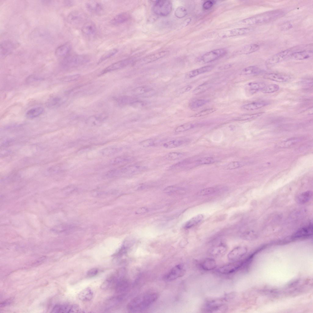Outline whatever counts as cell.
Wrapping results in <instances>:
<instances>
[{"instance_id": "f5cc1de1", "label": "cell", "mask_w": 313, "mask_h": 313, "mask_svg": "<svg viewBox=\"0 0 313 313\" xmlns=\"http://www.w3.org/2000/svg\"><path fill=\"white\" fill-rule=\"evenodd\" d=\"M184 154L179 152L170 153L168 155V158L170 160H174L179 159L183 156Z\"/></svg>"}, {"instance_id": "52a82bcc", "label": "cell", "mask_w": 313, "mask_h": 313, "mask_svg": "<svg viewBox=\"0 0 313 313\" xmlns=\"http://www.w3.org/2000/svg\"><path fill=\"white\" fill-rule=\"evenodd\" d=\"M186 271L183 266L179 264L173 267L164 276V279L167 281H172L183 276Z\"/></svg>"}, {"instance_id": "bcb514c9", "label": "cell", "mask_w": 313, "mask_h": 313, "mask_svg": "<svg viewBox=\"0 0 313 313\" xmlns=\"http://www.w3.org/2000/svg\"><path fill=\"white\" fill-rule=\"evenodd\" d=\"M195 124L191 123H188L182 124L177 127L175 129L176 132L185 131L193 128Z\"/></svg>"}, {"instance_id": "11a10c76", "label": "cell", "mask_w": 313, "mask_h": 313, "mask_svg": "<svg viewBox=\"0 0 313 313\" xmlns=\"http://www.w3.org/2000/svg\"><path fill=\"white\" fill-rule=\"evenodd\" d=\"M217 189L215 187L206 188L201 190L198 193L200 195L204 196L210 194L215 193Z\"/></svg>"}, {"instance_id": "6da1fadb", "label": "cell", "mask_w": 313, "mask_h": 313, "mask_svg": "<svg viewBox=\"0 0 313 313\" xmlns=\"http://www.w3.org/2000/svg\"><path fill=\"white\" fill-rule=\"evenodd\" d=\"M158 297V294L153 292L141 294L134 297L129 302L127 305V309L131 312L142 311L153 304Z\"/></svg>"}, {"instance_id": "836d02e7", "label": "cell", "mask_w": 313, "mask_h": 313, "mask_svg": "<svg viewBox=\"0 0 313 313\" xmlns=\"http://www.w3.org/2000/svg\"><path fill=\"white\" fill-rule=\"evenodd\" d=\"M202 268L206 271H210L215 269L217 266L215 261L212 258L205 260L201 264Z\"/></svg>"}, {"instance_id": "e0dca14e", "label": "cell", "mask_w": 313, "mask_h": 313, "mask_svg": "<svg viewBox=\"0 0 313 313\" xmlns=\"http://www.w3.org/2000/svg\"><path fill=\"white\" fill-rule=\"evenodd\" d=\"M83 13L78 11H72L68 15L67 20L72 24H78L85 19V17Z\"/></svg>"}, {"instance_id": "603a6c76", "label": "cell", "mask_w": 313, "mask_h": 313, "mask_svg": "<svg viewBox=\"0 0 313 313\" xmlns=\"http://www.w3.org/2000/svg\"><path fill=\"white\" fill-rule=\"evenodd\" d=\"M312 55V52L310 50H304L294 52L290 54L289 57L295 60H303L311 57Z\"/></svg>"}, {"instance_id": "680465c9", "label": "cell", "mask_w": 313, "mask_h": 313, "mask_svg": "<svg viewBox=\"0 0 313 313\" xmlns=\"http://www.w3.org/2000/svg\"><path fill=\"white\" fill-rule=\"evenodd\" d=\"M214 4L213 1L208 0L205 2L203 5V7L205 10H208L211 8Z\"/></svg>"}, {"instance_id": "c3c4849f", "label": "cell", "mask_w": 313, "mask_h": 313, "mask_svg": "<svg viewBox=\"0 0 313 313\" xmlns=\"http://www.w3.org/2000/svg\"><path fill=\"white\" fill-rule=\"evenodd\" d=\"M216 110L214 108L207 109L203 110L192 115L191 117H200L204 116L212 113Z\"/></svg>"}, {"instance_id": "ba28073f", "label": "cell", "mask_w": 313, "mask_h": 313, "mask_svg": "<svg viewBox=\"0 0 313 313\" xmlns=\"http://www.w3.org/2000/svg\"><path fill=\"white\" fill-rule=\"evenodd\" d=\"M124 271L123 269H121L109 277L101 284V288L104 290H105L112 286H114L116 283L119 279L124 277Z\"/></svg>"}, {"instance_id": "60d3db41", "label": "cell", "mask_w": 313, "mask_h": 313, "mask_svg": "<svg viewBox=\"0 0 313 313\" xmlns=\"http://www.w3.org/2000/svg\"><path fill=\"white\" fill-rule=\"evenodd\" d=\"M280 89L279 86L275 84L266 85L261 92L264 94H271L278 91Z\"/></svg>"}, {"instance_id": "8992f818", "label": "cell", "mask_w": 313, "mask_h": 313, "mask_svg": "<svg viewBox=\"0 0 313 313\" xmlns=\"http://www.w3.org/2000/svg\"><path fill=\"white\" fill-rule=\"evenodd\" d=\"M244 265V260H237L226 264L217 270V272L223 274H232L238 271Z\"/></svg>"}, {"instance_id": "9c48e42d", "label": "cell", "mask_w": 313, "mask_h": 313, "mask_svg": "<svg viewBox=\"0 0 313 313\" xmlns=\"http://www.w3.org/2000/svg\"><path fill=\"white\" fill-rule=\"evenodd\" d=\"M87 10L92 13L100 15L104 11L105 6L101 2L96 1H89L86 3Z\"/></svg>"}, {"instance_id": "7402d4cb", "label": "cell", "mask_w": 313, "mask_h": 313, "mask_svg": "<svg viewBox=\"0 0 313 313\" xmlns=\"http://www.w3.org/2000/svg\"><path fill=\"white\" fill-rule=\"evenodd\" d=\"M168 54L167 51H163L149 55L142 60V63L147 64L157 61L167 56Z\"/></svg>"}, {"instance_id": "f546056e", "label": "cell", "mask_w": 313, "mask_h": 313, "mask_svg": "<svg viewBox=\"0 0 313 313\" xmlns=\"http://www.w3.org/2000/svg\"><path fill=\"white\" fill-rule=\"evenodd\" d=\"M260 48V46L256 44H252L245 46L239 50L238 53L241 54H247L253 53L257 51Z\"/></svg>"}, {"instance_id": "1f68e13d", "label": "cell", "mask_w": 313, "mask_h": 313, "mask_svg": "<svg viewBox=\"0 0 313 313\" xmlns=\"http://www.w3.org/2000/svg\"><path fill=\"white\" fill-rule=\"evenodd\" d=\"M312 192L307 191L298 195L296 197V202L299 204H304L309 201L312 198Z\"/></svg>"}, {"instance_id": "cb8c5ba5", "label": "cell", "mask_w": 313, "mask_h": 313, "mask_svg": "<svg viewBox=\"0 0 313 313\" xmlns=\"http://www.w3.org/2000/svg\"><path fill=\"white\" fill-rule=\"evenodd\" d=\"M71 47V45L68 43L60 46L55 50L56 56L58 57H66L70 52Z\"/></svg>"}, {"instance_id": "03108f58", "label": "cell", "mask_w": 313, "mask_h": 313, "mask_svg": "<svg viewBox=\"0 0 313 313\" xmlns=\"http://www.w3.org/2000/svg\"><path fill=\"white\" fill-rule=\"evenodd\" d=\"M231 66L232 65L231 64H229L221 67V68L222 69H226L231 67Z\"/></svg>"}, {"instance_id": "f35d334b", "label": "cell", "mask_w": 313, "mask_h": 313, "mask_svg": "<svg viewBox=\"0 0 313 313\" xmlns=\"http://www.w3.org/2000/svg\"><path fill=\"white\" fill-rule=\"evenodd\" d=\"M264 113V112H261L252 114H245L238 116L234 118L236 121H245L254 119L258 117Z\"/></svg>"}, {"instance_id": "e575fe53", "label": "cell", "mask_w": 313, "mask_h": 313, "mask_svg": "<svg viewBox=\"0 0 313 313\" xmlns=\"http://www.w3.org/2000/svg\"><path fill=\"white\" fill-rule=\"evenodd\" d=\"M186 142L185 139H176L167 142L163 144V146L167 149L175 148L181 146Z\"/></svg>"}, {"instance_id": "ab89813d", "label": "cell", "mask_w": 313, "mask_h": 313, "mask_svg": "<svg viewBox=\"0 0 313 313\" xmlns=\"http://www.w3.org/2000/svg\"><path fill=\"white\" fill-rule=\"evenodd\" d=\"M71 305L59 304L55 306L52 309L53 313H70Z\"/></svg>"}, {"instance_id": "d6986e66", "label": "cell", "mask_w": 313, "mask_h": 313, "mask_svg": "<svg viewBox=\"0 0 313 313\" xmlns=\"http://www.w3.org/2000/svg\"><path fill=\"white\" fill-rule=\"evenodd\" d=\"M212 65H207L191 70L186 73L185 77L189 79L199 75L210 72L214 68Z\"/></svg>"}, {"instance_id": "277c9868", "label": "cell", "mask_w": 313, "mask_h": 313, "mask_svg": "<svg viewBox=\"0 0 313 313\" xmlns=\"http://www.w3.org/2000/svg\"><path fill=\"white\" fill-rule=\"evenodd\" d=\"M154 12L156 15L166 16L171 12L172 4L170 1L167 0L156 1L153 7Z\"/></svg>"}, {"instance_id": "5b68a950", "label": "cell", "mask_w": 313, "mask_h": 313, "mask_svg": "<svg viewBox=\"0 0 313 313\" xmlns=\"http://www.w3.org/2000/svg\"><path fill=\"white\" fill-rule=\"evenodd\" d=\"M227 53L226 50L224 48L214 50L204 54L202 56L201 60L204 63H209L223 57Z\"/></svg>"}, {"instance_id": "74e56055", "label": "cell", "mask_w": 313, "mask_h": 313, "mask_svg": "<svg viewBox=\"0 0 313 313\" xmlns=\"http://www.w3.org/2000/svg\"><path fill=\"white\" fill-rule=\"evenodd\" d=\"M261 72V69L258 67L251 66L244 68L241 71V74L244 75H257Z\"/></svg>"}, {"instance_id": "91938a15", "label": "cell", "mask_w": 313, "mask_h": 313, "mask_svg": "<svg viewBox=\"0 0 313 313\" xmlns=\"http://www.w3.org/2000/svg\"><path fill=\"white\" fill-rule=\"evenodd\" d=\"M98 269L97 268H93L88 271L87 275L88 277H92L95 276L98 274Z\"/></svg>"}, {"instance_id": "7bdbcfd3", "label": "cell", "mask_w": 313, "mask_h": 313, "mask_svg": "<svg viewBox=\"0 0 313 313\" xmlns=\"http://www.w3.org/2000/svg\"><path fill=\"white\" fill-rule=\"evenodd\" d=\"M151 87L148 86L138 87L132 90V93L134 95H141L149 92L152 90Z\"/></svg>"}, {"instance_id": "44dd1931", "label": "cell", "mask_w": 313, "mask_h": 313, "mask_svg": "<svg viewBox=\"0 0 313 313\" xmlns=\"http://www.w3.org/2000/svg\"><path fill=\"white\" fill-rule=\"evenodd\" d=\"M96 31V25L94 22L91 21L85 23L82 28L83 33L88 37L93 36L95 34Z\"/></svg>"}, {"instance_id": "d590c367", "label": "cell", "mask_w": 313, "mask_h": 313, "mask_svg": "<svg viewBox=\"0 0 313 313\" xmlns=\"http://www.w3.org/2000/svg\"><path fill=\"white\" fill-rule=\"evenodd\" d=\"M44 111V109L41 107L34 108L30 109L27 112L26 116L28 118H34L40 116L42 114Z\"/></svg>"}, {"instance_id": "ac0fdd59", "label": "cell", "mask_w": 313, "mask_h": 313, "mask_svg": "<svg viewBox=\"0 0 313 313\" xmlns=\"http://www.w3.org/2000/svg\"><path fill=\"white\" fill-rule=\"evenodd\" d=\"M14 44L10 41H5L0 45V57L3 58L10 54L15 48Z\"/></svg>"}, {"instance_id": "6125c7cd", "label": "cell", "mask_w": 313, "mask_h": 313, "mask_svg": "<svg viewBox=\"0 0 313 313\" xmlns=\"http://www.w3.org/2000/svg\"><path fill=\"white\" fill-rule=\"evenodd\" d=\"M80 311V308L79 306L77 304H74L71 305L70 313H77Z\"/></svg>"}, {"instance_id": "83f0119b", "label": "cell", "mask_w": 313, "mask_h": 313, "mask_svg": "<svg viewBox=\"0 0 313 313\" xmlns=\"http://www.w3.org/2000/svg\"><path fill=\"white\" fill-rule=\"evenodd\" d=\"M130 18V15L127 13H122L116 15L111 20L110 23L114 25L123 23L127 21Z\"/></svg>"}, {"instance_id": "94428289", "label": "cell", "mask_w": 313, "mask_h": 313, "mask_svg": "<svg viewBox=\"0 0 313 313\" xmlns=\"http://www.w3.org/2000/svg\"><path fill=\"white\" fill-rule=\"evenodd\" d=\"M140 144L143 146L149 147L153 146L154 145V143L153 140L148 139L142 142Z\"/></svg>"}, {"instance_id": "d4e9b609", "label": "cell", "mask_w": 313, "mask_h": 313, "mask_svg": "<svg viewBox=\"0 0 313 313\" xmlns=\"http://www.w3.org/2000/svg\"><path fill=\"white\" fill-rule=\"evenodd\" d=\"M269 103L264 101L253 102L243 105L241 108L246 110H254L267 105Z\"/></svg>"}, {"instance_id": "816d5d0a", "label": "cell", "mask_w": 313, "mask_h": 313, "mask_svg": "<svg viewBox=\"0 0 313 313\" xmlns=\"http://www.w3.org/2000/svg\"><path fill=\"white\" fill-rule=\"evenodd\" d=\"M107 116L104 114H99L92 116L89 119L88 121L93 123H98L103 121L107 118Z\"/></svg>"}, {"instance_id": "db71d44e", "label": "cell", "mask_w": 313, "mask_h": 313, "mask_svg": "<svg viewBox=\"0 0 313 313\" xmlns=\"http://www.w3.org/2000/svg\"><path fill=\"white\" fill-rule=\"evenodd\" d=\"M61 101V99L59 98H53L49 100L47 103V105L50 108L56 107L60 104Z\"/></svg>"}, {"instance_id": "4fadbf2b", "label": "cell", "mask_w": 313, "mask_h": 313, "mask_svg": "<svg viewBox=\"0 0 313 313\" xmlns=\"http://www.w3.org/2000/svg\"><path fill=\"white\" fill-rule=\"evenodd\" d=\"M263 77L273 81L284 83L287 82L291 79V77L288 75L275 73H269L265 74Z\"/></svg>"}, {"instance_id": "e7e4bbea", "label": "cell", "mask_w": 313, "mask_h": 313, "mask_svg": "<svg viewBox=\"0 0 313 313\" xmlns=\"http://www.w3.org/2000/svg\"><path fill=\"white\" fill-rule=\"evenodd\" d=\"M11 301V300H8L7 301H5L3 302L1 304V307H3V306H5L7 305L8 304H9L10 303Z\"/></svg>"}, {"instance_id": "30bf717a", "label": "cell", "mask_w": 313, "mask_h": 313, "mask_svg": "<svg viewBox=\"0 0 313 313\" xmlns=\"http://www.w3.org/2000/svg\"><path fill=\"white\" fill-rule=\"evenodd\" d=\"M253 29L249 28H236L223 32L219 35L222 38L241 35L247 34L251 32Z\"/></svg>"}, {"instance_id": "8fae6325", "label": "cell", "mask_w": 313, "mask_h": 313, "mask_svg": "<svg viewBox=\"0 0 313 313\" xmlns=\"http://www.w3.org/2000/svg\"><path fill=\"white\" fill-rule=\"evenodd\" d=\"M132 61L131 59L128 58L116 62L105 68L100 72L99 75L122 69L131 64Z\"/></svg>"}, {"instance_id": "8d00e7d4", "label": "cell", "mask_w": 313, "mask_h": 313, "mask_svg": "<svg viewBox=\"0 0 313 313\" xmlns=\"http://www.w3.org/2000/svg\"><path fill=\"white\" fill-rule=\"evenodd\" d=\"M203 218L204 216L203 215L198 214L187 221L185 224L184 227L186 229L190 228L199 223Z\"/></svg>"}, {"instance_id": "4dcf8cb0", "label": "cell", "mask_w": 313, "mask_h": 313, "mask_svg": "<svg viewBox=\"0 0 313 313\" xmlns=\"http://www.w3.org/2000/svg\"><path fill=\"white\" fill-rule=\"evenodd\" d=\"M227 307L224 304H219L206 306L205 311L212 313L223 312L226 311Z\"/></svg>"}, {"instance_id": "6f0895ef", "label": "cell", "mask_w": 313, "mask_h": 313, "mask_svg": "<svg viewBox=\"0 0 313 313\" xmlns=\"http://www.w3.org/2000/svg\"><path fill=\"white\" fill-rule=\"evenodd\" d=\"M145 105V103L144 102L139 100L137 99L132 103L131 106L134 108H138L143 106Z\"/></svg>"}, {"instance_id": "3957f363", "label": "cell", "mask_w": 313, "mask_h": 313, "mask_svg": "<svg viewBox=\"0 0 313 313\" xmlns=\"http://www.w3.org/2000/svg\"><path fill=\"white\" fill-rule=\"evenodd\" d=\"M89 57L87 55H73L66 56L62 61L63 65L67 68H73L88 62Z\"/></svg>"}, {"instance_id": "f6af8a7d", "label": "cell", "mask_w": 313, "mask_h": 313, "mask_svg": "<svg viewBox=\"0 0 313 313\" xmlns=\"http://www.w3.org/2000/svg\"><path fill=\"white\" fill-rule=\"evenodd\" d=\"M118 51V50L116 49H113L107 51L100 58L98 63L99 64L112 57L117 53Z\"/></svg>"}, {"instance_id": "484cf974", "label": "cell", "mask_w": 313, "mask_h": 313, "mask_svg": "<svg viewBox=\"0 0 313 313\" xmlns=\"http://www.w3.org/2000/svg\"><path fill=\"white\" fill-rule=\"evenodd\" d=\"M227 250L226 246L224 245H219L211 248L209 250V253L213 256L220 257L225 254Z\"/></svg>"}, {"instance_id": "7c38bea8", "label": "cell", "mask_w": 313, "mask_h": 313, "mask_svg": "<svg viewBox=\"0 0 313 313\" xmlns=\"http://www.w3.org/2000/svg\"><path fill=\"white\" fill-rule=\"evenodd\" d=\"M290 50L288 49L276 53L267 59L265 62L267 66H271L282 61L289 54Z\"/></svg>"}, {"instance_id": "d6a6232c", "label": "cell", "mask_w": 313, "mask_h": 313, "mask_svg": "<svg viewBox=\"0 0 313 313\" xmlns=\"http://www.w3.org/2000/svg\"><path fill=\"white\" fill-rule=\"evenodd\" d=\"M137 99L130 96H123L116 98V100L119 105L123 106L127 105L131 106Z\"/></svg>"}, {"instance_id": "b9f144b4", "label": "cell", "mask_w": 313, "mask_h": 313, "mask_svg": "<svg viewBox=\"0 0 313 313\" xmlns=\"http://www.w3.org/2000/svg\"><path fill=\"white\" fill-rule=\"evenodd\" d=\"M209 102V100L200 99L193 101L189 104V107L191 109H194L201 107Z\"/></svg>"}, {"instance_id": "ee69618b", "label": "cell", "mask_w": 313, "mask_h": 313, "mask_svg": "<svg viewBox=\"0 0 313 313\" xmlns=\"http://www.w3.org/2000/svg\"><path fill=\"white\" fill-rule=\"evenodd\" d=\"M211 87V84L204 83L196 87L193 91V93L195 95L201 94L209 89Z\"/></svg>"}, {"instance_id": "7a4b0ae2", "label": "cell", "mask_w": 313, "mask_h": 313, "mask_svg": "<svg viewBox=\"0 0 313 313\" xmlns=\"http://www.w3.org/2000/svg\"><path fill=\"white\" fill-rule=\"evenodd\" d=\"M284 12L281 10H275L265 12L242 20L241 23L246 25H251L270 22L282 17Z\"/></svg>"}, {"instance_id": "4316f807", "label": "cell", "mask_w": 313, "mask_h": 313, "mask_svg": "<svg viewBox=\"0 0 313 313\" xmlns=\"http://www.w3.org/2000/svg\"><path fill=\"white\" fill-rule=\"evenodd\" d=\"M129 286L128 281L124 277L119 279L114 286L116 292L117 293H123L127 289Z\"/></svg>"}, {"instance_id": "7dc6e473", "label": "cell", "mask_w": 313, "mask_h": 313, "mask_svg": "<svg viewBox=\"0 0 313 313\" xmlns=\"http://www.w3.org/2000/svg\"><path fill=\"white\" fill-rule=\"evenodd\" d=\"M215 161V159L213 157H206L198 159L195 163L197 165L208 164H213Z\"/></svg>"}, {"instance_id": "ffe728a7", "label": "cell", "mask_w": 313, "mask_h": 313, "mask_svg": "<svg viewBox=\"0 0 313 313\" xmlns=\"http://www.w3.org/2000/svg\"><path fill=\"white\" fill-rule=\"evenodd\" d=\"M146 169L145 167L138 165H132L126 167L121 170V172L126 175H135L144 171Z\"/></svg>"}, {"instance_id": "f1b7e54d", "label": "cell", "mask_w": 313, "mask_h": 313, "mask_svg": "<svg viewBox=\"0 0 313 313\" xmlns=\"http://www.w3.org/2000/svg\"><path fill=\"white\" fill-rule=\"evenodd\" d=\"M93 293L89 288H87L81 291L78 295L79 299L81 301H90L92 298Z\"/></svg>"}, {"instance_id": "2e32d148", "label": "cell", "mask_w": 313, "mask_h": 313, "mask_svg": "<svg viewBox=\"0 0 313 313\" xmlns=\"http://www.w3.org/2000/svg\"><path fill=\"white\" fill-rule=\"evenodd\" d=\"M247 252V248L244 246H238L236 247L231 251L228 254L227 257L228 259L231 261H237L245 255Z\"/></svg>"}, {"instance_id": "9a60e30c", "label": "cell", "mask_w": 313, "mask_h": 313, "mask_svg": "<svg viewBox=\"0 0 313 313\" xmlns=\"http://www.w3.org/2000/svg\"><path fill=\"white\" fill-rule=\"evenodd\" d=\"M266 85L262 82H251L246 85L245 90L248 94L252 95L261 91Z\"/></svg>"}, {"instance_id": "be15d7a7", "label": "cell", "mask_w": 313, "mask_h": 313, "mask_svg": "<svg viewBox=\"0 0 313 313\" xmlns=\"http://www.w3.org/2000/svg\"><path fill=\"white\" fill-rule=\"evenodd\" d=\"M192 88V87L190 85H187L184 87L181 90V93H183L187 92L190 91Z\"/></svg>"}, {"instance_id": "681fc988", "label": "cell", "mask_w": 313, "mask_h": 313, "mask_svg": "<svg viewBox=\"0 0 313 313\" xmlns=\"http://www.w3.org/2000/svg\"><path fill=\"white\" fill-rule=\"evenodd\" d=\"M175 13L177 17L181 18L184 17L187 15V12L185 7L180 6L176 9Z\"/></svg>"}, {"instance_id": "9f6ffc18", "label": "cell", "mask_w": 313, "mask_h": 313, "mask_svg": "<svg viewBox=\"0 0 313 313\" xmlns=\"http://www.w3.org/2000/svg\"><path fill=\"white\" fill-rule=\"evenodd\" d=\"M299 140V139L297 138H291L282 142L281 144H280V145H281V147H287V146H289L293 145V144H294L295 142L298 141V140Z\"/></svg>"}, {"instance_id": "f907efd6", "label": "cell", "mask_w": 313, "mask_h": 313, "mask_svg": "<svg viewBox=\"0 0 313 313\" xmlns=\"http://www.w3.org/2000/svg\"><path fill=\"white\" fill-rule=\"evenodd\" d=\"M244 164L240 161H233L228 164L225 168L227 170H231L239 168L244 165Z\"/></svg>"}, {"instance_id": "5bb4252c", "label": "cell", "mask_w": 313, "mask_h": 313, "mask_svg": "<svg viewBox=\"0 0 313 313\" xmlns=\"http://www.w3.org/2000/svg\"><path fill=\"white\" fill-rule=\"evenodd\" d=\"M313 234L312 224L305 226L296 231L292 236V238L297 239L310 236Z\"/></svg>"}]
</instances>
